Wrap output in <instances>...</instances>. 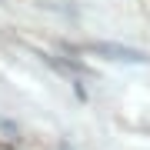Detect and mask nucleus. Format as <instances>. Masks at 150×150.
Returning a JSON list of instances; mask_svg holds the SVG:
<instances>
[{
	"mask_svg": "<svg viewBox=\"0 0 150 150\" xmlns=\"http://www.w3.org/2000/svg\"><path fill=\"white\" fill-rule=\"evenodd\" d=\"M93 50L97 54H107L113 60H123V64H144V54L140 50H130V47H120V43H93Z\"/></svg>",
	"mask_w": 150,
	"mask_h": 150,
	"instance_id": "nucleus-1",
	"label": "nucleus"
},
{
	"mask_svg": "<svg viewBox=\"0 0 150 150\" xmlns=\"http://www.w3.org/2000/svg\"><path fill=\"white\" fill-rule=\"evenodd\" d=\"M57 150H74V147H70V144H57Z\"/></svg>",
	"mask_w": 150,
	"mask_h": 150,
	"instance_id": "nucleus-2",
	"label": "nucleus"
}]
</instances>
